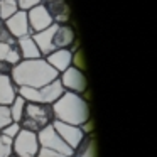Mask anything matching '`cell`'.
<instances>
[{
	"mask_svg": "<svg viewBox=\"0 0 157 157\" xmlns=\"http://www.w3.org/2000/svg\"><path fill=\"white\" fill-rule=\"evenodd\" d=\"M27 21H29V27H31V32L36 34V32H41L44 29H48L49 25L54 24L51 14L48 12L44 4L36 5L34 9L27 10Z\"/></svg>",
	"mask_w": 157,
	"mask_h": 157,
	"instance_id": "ba28073f",
	"label": "cell"
},
{
	"mask_svg": "<svg viewBox=\"0 0 157 157\" xmlns=\"http://www.w3.org/2000/svg\"><path fill=\"white\" fill-rule=\"evenodd\" d=\"M71 157H96V139L93 133L85 135L83 140L75 147Z\"/></svg>",
	"mask_w": 157,
	"mask_h": 157,
	"instance_id": "2e32d148",
	"label": "cell"
},
{
	"mask_svg": "<svg viewBox=\"0 0 157 157\" xmlns=\"http://www.w3.org/2000/svg\"><path fill=\"white\" fill-rule=\"evenodd\" d=\"M0 61L7 63L14 66L21 61V52L17 49V44H7V42H0Z\"/></svg>",
	"mask_w": 157,
	"mask_h": 157,
	"instance_id": "e0dca14e",
	"label": "cell"
},
{
	"mask_svg": "<svg viewBox=\"0 0 157 157\" xmlns=\"http://www.w3.org/2000/svg\"><path fill=\"white\" fill-rule=\"evenodd\" d=\"M71 56L73 52L69 49H56V51L49 52L44 59L49 63V66L54 71H58V75H61L64 69H68L71 66Z\"/></svg>",
	"mask_w": 157,
	"mask_h": 157,
	"instance_id": "4fadbf2b",
	"label": "cell"
},
{
	"mask_svg": "<svg viewBox=\"0 0 157 157\" xmlns=\"http://www.w3.org/2000/svg\"><path fill=\"white\" fill-rule=\"evenodd\" d=\"M17 93L25 100V101H34V103H48V105H52L59 96L64 93V88H63L61 81L54 79L49 85H44L41 88H19Z\"/></svg>",
	"mask_w": 157,
	"mask_h": 157,
	"instance_id": "277c9868",
	"label": "cell"
},
{
	"mask_svg": "<svg viewBox=\"0 0 157 157\" xmlns=\"http://www.w3.org/2000/svg\"><path fill=\"white\" fill-rule=\"evenodd\" d=\"M0 42H7V44H17V39L9 32V29L5 27V24H0Z\"/></svg>",
	"mask_w": 157,
	"mask_h": 157,
	"instance_id": "cb8c5ba5",
	"label": "cell"
},
{
	"mask_svg": "<svg viewBox=\"0 0 157 157\" xmlns=\"http://www.w3.org/2000/svg\"><path fill=\"white\" fill-rule=\"evenodd\" d=\"M10 69H12L10 64H7V63H4V61H0V75H10Z\"/></svg>",
	"mask_w": 157,
	"mask_h": 157,
	"instance_id": "83f0119b",
	"label": "cell"
},
{
	"mask_svg": "<svg viewBox=\"0 0 157 157\" xmlns=\"http://www.w3.org/2000/svg\"><path fill=\"white\" fill-rule=\"evenodd\" d=\"M54 120V113H52V106L48 103H34V101H25L24 112L21 117V128L31 130V132L37 133L48 125H51Z\"/></svg>",
	"mask_w": 157,
	"mask_h": 157,
	"instance_id": "3957f363",
	"label": "cell"
},
{
	"mask_svg": "<svg viewBox=\"0 0 157 157\" xmlns=\"http://www.w3.org/2000/svg\"><path fill=\"white\" fill-rule=\"evenodd\" d=\"M59 81H61L64 91H71L81 96L88 91V79H86L85 71L76 69L75 66H69L68 69H64L59 75Z\"/></svg>",
	"mask_w": 157,
	"mask_h": 157,
	"instance_id": "52a82bcc",
	"label": "cell"
},
{
	"mask_svg": "<svg viewBox=\"0 0 157 157\" xmlns=\"http://www.w3.org/2000/svg\"><path fill=\"white\" fill-rule=\"evenodd\" d=\"M9 157H17V155H14V154H12V155H9Z\"/></svg>",
	"mask_w": 157,
	"mask_h": 157,
	"instance_id": "f1b7e54d",
	"label": "cell"
},
{
	"mask_svg": "<svg viewBox=\"0 0 157 157\" xmlns=\"http://www.w3.org/2000/svg\"><path fill=\"white\" fill-rule=\"evenodd\" d=\"M51 106L52 113H54V120H59V122L79 127L81 123L91 118L88 100L71 91H64Z\"/></svg>",
	"mask_w": 157,
	"mask_h": 157,
	"instance_id": "7a4b0ae2",
	"label": "cell"
},
{
	"mask_svg": "<svg viewBox=\"0 0 157 157\" xmlns=\"http://www.w3.org/2000/svg\"><path fill=\"white\" fill-rule=\"evenodd\" d=\"M36 157H68V155H63V154L52 152V150H48V149H39Z\"/></svg>",
	"mask_w": 157,
	"mask_h": 157,
	"instance_id": "484cf974",
	"label": "cell"
},
{
	"mask_svg": "<svg viewBox=\"0 0 157 157\" xmlns=\"http://www.w3.org/2000/svg\"><path fill=\"white\" fill-rule=\"evenodd\" d=\"M10 78L17 88H41L59 78L58 71L49 66L44 58L21 59L12 66Z\"/></svg>",
	"mask_w": 157,
	"mask_h": 157,
	"instance_id": "6da1fadb",
	"label": "cell"
},
{
	"mask_svg": "<svg viewBox=\"0 0 157 157\" xmlns=\"http://www.w3.org/2000/svg\"><path fill=\"white\" fill-rule=\"evenodd\" d=\"M17 10L19 9L15 0H0V21L2 22L7 21L9 17H12Z\"/></svg>",
	"mask_w": 157,
	"mask_h": 157,
	"instance_id": "d6986e66",
	"label": "cell"
},
{
	"mask_svg": "<svg viewBox=\"0 0 157 157\" xmlns=\"http://www.w3.org/2000/svg\"><path fill=\"white\" fill-rule=\"evenodd\" d=\"M79 128H81V132L85 133V135H90V133H93V122H91V118L86 120L85 123H81V125H79Z\"/></svg>",
	"mask_w": 157,
	"mask_h": 157,
	"instance_id": "4316f807",
	"label": "cell"
},
{
	"mask_svg": "<svg viewBox=\"0 0 157 157\" xmlns=\"http://www.w3.org/2000/svg\"><path fill=\"white\" fill-rule=\"evenodd\" d=\"M17 2V9L22 12H27L31 9H34L36 5L42 4V0H15Z\"/></svg>",
	"mask_w": 157,
	"mask_h": 157,
	"instance_id": "d4e9b609",
	"label": "cell"
},
{
	"mask_svg": "<svg viewBox=\"0 0 157 157\" xmlns=\"http://www.w3.org/2000/svg\"><path fill=\"white\" fill-rule=\"evenodd\" d=\"M76 42V32L69 24H54L52 34V48L56 49H71Z\"/></svg>",
	"mask_w": 157,
	"mask_h": 157,
	"instance_id": "9c48e42d",
	"label": "cell"
},
{
	"mask_svg": "<svg viewBox=\"0 0 157 157\" xmlns=\"http://www.w3.org/2000/svg\"><path fill=\"white\" fill-rule=\"evenodd\" d=\"M0 24H2V21H0Z\"/></svg>",
	"mask_w": 157,
	"mask_h": 157,
	"instance_id": "f546056e",
	"label": "cell"
},
{
	"mask_svg": "<svg viewBox=\"0 0 157 157\" xmlns=\"http://www.w3.org/2000/svg\"><path fill=\"white\" fill-rule=\"evenodd\" d=\"M24 105H25V100L22 98L21 95H17L14 98V101L9 105V110H10V117H12V122H21V117L22 112H24Z\"/></svg>",
	"mask_w": 157,
	"mask_h": 157,
	"instance_id": "ac0fdd59",
	"label": "cell"
},
{
	"mask_svg": "<svg viewBox=\"0 0 157 157\" xmlns=\"http://www.w3.org/2000/svg\"><path fill=\"white\" fill-rule=\"evenodd\" d=\"M42 4L46 5V9L56 24H68L69 22L71 10H69V5L66 0H42Z\"/></svg>",
	"mask_w": 157,
	"mask_h": 157,
	"instance_id": "7c38bea8",
	"label": "cell"
},
{
	"mask_svg": "<svg viewBox=\"0 0 157 157\" xmlns=\"http://www.w3.org/2000/svg\"><path fill=\"white\" fill-rule=\"evenodd\" d=\"M17 86L12 81L10 75H0V105H10L19 95Z\"/></svg>",
	"mask_w": 157,
	"mask_h": 157,
	"instance_id": "5bb4252c",
	"label": "cell"
},
{
	"mask_svg": "<svg viewBox=\"0 0 157 157\" xmlns=\"http://www.w3.org/2000/svg\"><path fill=\"white\" fill-rule=\"evenodd\" d=\"M17 49H19V52H21V59H37V58H42L41 51H39V48H37V44H36L34 39H32V34L17 39Z\"/></svg>",
	"mask_w": 157,
	"mask_h": 157,
	"instance_id": "9a60e30c",
	"label": "cell"
},
{
	"mask_svg": "<svg viewBox=\"0 0 157 157\" xmlns=\"http://www.w3.org/2000/svg\"><path fill=\"white\" fill-rule=\"evenodd\" d=\"M19 132H21V123H17V122L9 123L7 127H4V128L0 130V133H2V135H5L7 139H10V140H14L15 135H17Z\"/></svg>",
	"mask_w": 157,
	"mask_h": 157,
	"instance_id": "44dd1931",
	"label": "cell"
},
{
	"mask_svg": "<svg viewBox=\"0 0 157 157\" xmlns=\"http://www.w3.org/2000/svg\"><path fill=\"white\" fill-rule=\"evenodd\" d=\"M9 123H12V117H10V110L9 105H0V130L7 127Z\"/></svg>",
	"mask_w": 157,
	"mask_h": 157,
	"instance_id": "603a6c76",
	"label": "cell"
},
{
	"mask_svg": "<svg viewBox=\"0 0 157 157\" xmlns=\"http://www.w3.org/2000/svg\"><path fill=\"white\" fill-rule=\"evenodd\" d=\"M37 140H39L41 149H48V150H52V152L63 154V155H68V157H71L73 154V149L59 137V133L54 130L52 123L48 125L46 128H42L41 132H37Z\"/></svg>",
	"mask_w": 157,
	"mask_h": 157,
	"instance_id": "8992f818",
	"label": "cell"
},
{
	"mask_svg": "<svg viewBox=\"0 0 157 157\" xmlns=\"http://www.w3.org/2000/svg\"><path fill=\"white\" fill-rule=\"evenodd\" d=\"M52 127H54V130L59 133V137H61V139L64 140L73 150H75V147L83 140V137H85V133L81 132V128L76 127V125H71V123H64V122H59V120H52Z\"/></svg>",
	"mask_w": 157,
	"mask_h": 157,
	"instance_id": "30bf717a",
	"label": "cell"
},
{
	"mask_svg": "<svg viewBox=\"0 0 157 157\" xmlns=\"http://www.w3.org/2000/svg\"><path fill=\"white\" fill-rule=\"evenodd\" d=\"M41 149L37 140V133L31 130L21 128V132L12 140V154L17 157H36Z\"/></svg>",
	"mask_w": 157,
	"mask_h": 157,
	"instance_id": "5b68a950",
	"label": "cell"
},
{
	"mask_svg": "<svg viewBox=\"0 0 157 157\" xmlns=\"http://www.w3.org/2000/svg\"><path fill=\"white\" fill-rule=\"evenodd\" d=\"M4 24L15 39H21V37H25V36L32 34L31 27H29V21H27V12L17 10L12 17L4 21Z\"/></svg>",
	"mask_w": 157,
	"mask_h": 157,
	"instance_id": "8fae6325",
	"label": "cell"
},
{
	"mask_svg": "<svg viewBox=\"0 0 157 157\" xmlns=\"http://www.w3.org/2000/svg\"><path fill=\"white\" fill-rule=\"evenodd\" d=\"M12 155V140L0 133V157Z\"/></svg>",
	"mask_w": 157,
	"mask_h": 157,
	"instance_id": "7402d4cb",
	"label": "cell"
},
{
	"mask_svg": "<svg viewBox=\"0 0 157 157\" xmlns=\"http://www.w3.org/2000/svg\"><path fill=\"white\" fill-rule=\"evenodd\" d=\"M73 56H71V66H75L76 69L85 71V56H83L81 49H73Z\"/></svg>",
	"mask_w": 157,
	"mask_h": 157,
	"instance_id": "ffe728a7",
	"label": "cell"
}]
</instances>
